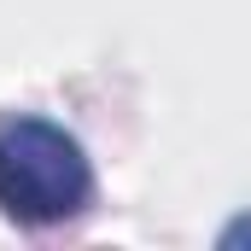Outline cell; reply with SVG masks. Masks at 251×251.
<instances>
[{"mask_svg": "<svg viewBox=\"0 0 251 251\" xmlns=\"http://www.w3.org/2000/svg\"><path fill=\"white\" fill-rule=\"evenodd\" d=\"M94 193L88 152L76 134L47 117H6L0 123V210L24 228H53L76 216Z\"/></svg>", "mask_w": 251, "mask_h": 251, "instance_id": "obj_1", "label": "cell"}]
</instances>
